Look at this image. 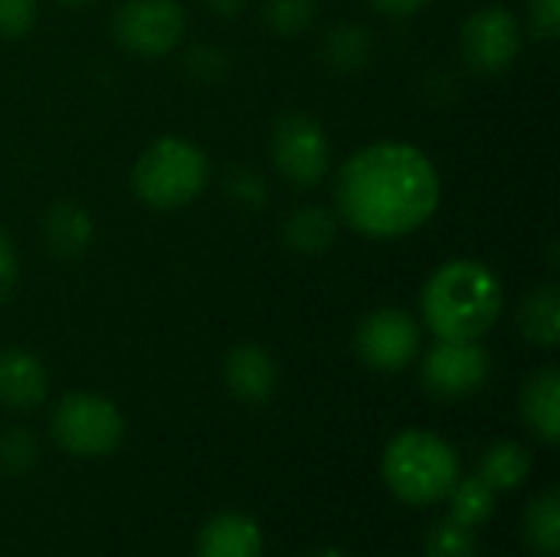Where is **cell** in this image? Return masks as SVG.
Listing matches in <instances>:
<instances>
[{"label": "cell", "mask_w": 560, "mask_h": 557, "mask_svg": "<svg viewBox=\"0 0 560 557\" xmlns=\"http://www.w3.org/2000/svg\"><path fill=\"white\" fill-rule=\"evenodd\" d=\"M440 207L433 161L404 141H377L351 154L338 177V210L364 236L394 240L420 230Z\"/></svg>", "instance_id": "6da1fadb"}, {"label": "cell", "mask_w": 560, "mask_h": 557, "mask_svg": "<svg viewBox=\"0 0 560 557\" xmlns=\"http://www.w3.org/2000/svg\"><path fill=\"white\" fill-rule=\"evenodd\" d=\"M420 312L440 341H479L502 315V282L479 259H450L427 279Z\"/></svg>", "instance_id": "7a4b0ae2"}, {"label": "cell", "mask_w": 560, "mask_h": 557, "mask_svg": "<svg viewBox=\"0 0 560 557\" xmlns=\"http://www.w3.org/2000/svg\"><path fill=\"white\" fill-rule=\"evenodd\" d=\"M384 479L397 499L433 506L459 483V456L430 430H404L384 450Z\"/></svg>", "instance_id": "3957f363"}, {"label": "cell", "mask_w": 560, "mask_h": 557, "mask_svg": "<svg viewBox=\"0 0 560 557\" xmlns=\"http://www.w3.org/2000/svg\"><path fill=\"white\" fill-rule=\"evenodd\" d=\"M207 158L187 138H158L135 164L131 187L135 194L158 210H174L190 204L207 187Z\"/></svg>", "instance_id": "277c9868"}, {"label": "cell", "mask_w": 560, "mask_h": 557, "mask_svg": "<svg viewBox=\"0 0 560 557\" xmlns=\"http://www.w3.org/2000/svg\"><path fill=\"white\" fill-rule=\"evenodd\" d=\"M52 437L72 456H108L125 440L121 410L98 394H66L52 410Z\"/></svg>", "instance_id": "5b68a950"}, {"label": "cell", "mask_w": 560, "mask_h": 557, "mask_svg": "<svg viewBox=\"0 0 560 557\" xmlns=\"http://www.w3.org/2000/svg\"><path fill=\"white\" fill-rule=\"evenodd\" d=\"M115 39L144 59L167 56L184 36V10L177 0H125L112 20Z\"/></svg>", "instance_id": "8992f818"}, {"label": "cell", "mask_w": 560, "mask_h": 557, "mask_svg": "<svg viewBox=\"0 0 560 557\" xmlns=\"http://www.w3.org/2000/svg\"><path fill=\"white\" fill-rule=\"evenodd\" d=\"M459 49L472 72L499 76L522 53V26H518L515 13L505 7H482L463 23Z\"/></svg>", "instance_id": "52a82bcc"}, {"label": "cell", "mask_w": 560, "mask_h": 557, "mask_svg": "<svg viewBox=\"0 0 560 557\" xmlns=\"http://www.w3.org/2000/svg\"><path fill=\"white\" fill-rule=\"evenodd\" d=\"M420 341H423L420 325L404 309L368 312L354 335V348H358L361 361L384 374L404 371L420 355Z\"/></svg>", "instance_id": "ba28073f"}, {"label": "cell", "mask_w": 560, "mask_h": 557, "mask_svg": "<svg viewBox=\"0 0 560 557\" xmlns=\"http://www.w3.org/2000/svg\"><path fill=\"white\" fill-rule=\"evenodd\" d=\"M328 135L308 115H285L272 131L276 171L295 187H315L328 171Z\"/></svg>", "instance_id": "9c48e42d"}, {"label": "cell", "mask_w": 560, "mask_h": 557, "mask_svg": "<svg viewBox=\"0 0 560 557\" xmlns=\"http://www.w3.org/2000/svg\"><path fill=\"white\" fill-rule=\"evenodd\" d=\"M423 387L443 401H459L476 394L489 374L492 358L479 341H436L423 358Z\"/></svg>", "instance_id": "30bf717a"}, {"label": "cell", "mask_w": 560, "mask_h": 557, "mask_svg": "<svg viewBox=\"0 0 560 557\" xmlns=\"http://www.w3.org/2000/svg\"><path fill=\"white\" fill-rule=\"evenodd\" d=\"M223 381L230 394L243 404H262L279 384V368L272 355L259 345H236L223 361Z\"/></svg>", "instance_id": "8fae6325"}, {"label": "cell", "mask_w": 560, "mask_h": 557, "mask_svg": "<svg viewBox=\"0 0 560 557\" xmlns=\"http://www.w3.org/2000/svg\"><path fill=\"white\" fill-rule=\"evenodd\" d=\"M49 387L46 368L36 355L23 348L0 351V404L13 410H30L43 404Z\"/></svg>", "instance_id": "7c38bea8"}, {"label": "cell", "mask_w": 560, "mask_h": 557, "mask_svg": "<svg viewBox=\"0 0 560 557\" xmlns=\"http://www.w3.org/2000/svg\"><path fill=\"white\" fill-rule=\"evenodd\" d=\"M197 557H262V532L243 512L213 515L197 538Z\"/></svg>", "instance_id": "4fadbf2b"}, {"label": "cell", "mask_w": 560, "mask_h": 557, "mask_svg": "<svg viewBox=\"0 0 560 557\" xmlns=\"http://www.w3.org/2000/svg\"><path fill=\"white\" fill-rule=\"evenodd\" d=\"M522 414L525 423L541 437L545 443L560 440V374L558 368H541L535 371L525 387H522Z\"/></svg>", "instance_id": "5bb4252c"}, {"label": "cell", "mask_w": 560, "mask_h": 557, "mask_svg": "<svg viewBox=\"0 0 560 557\" xmlns=\"http://www.w3.org/2000/svg\"><path fill=\"white\" fill-rule=\"evenodd\" d=\"M92 233H95V223H92L85 207H79V204H56V207L46 210L43 236H46V246L56 256H62V259L79 256L82 250H89Z\"/></svg>", "instance_id": "9a60e30c"}, {"label": "cell", "mask_w": 560, "mask_h": 557, "mask_svg": "<svg viewBox=\"0 0 560 557\" xmlns=\"http://www.w3.org/2000/svg\"><path fill=\"white\" fill-rule=\"evenodd\" d=\"M522 335L538 348H558L560 341V295L555 286H541L528 292L518 309Z\"/></svg>", "instance_id": "2e32d148"}, {"label": "cell", "mask_w": 560, "mask_h": 557, "mask_svg": "<svg viewBox=\"0 0 560 557\" xmlns=\"http://www.w3.org/2000/svg\"><path fill=\"white\" fill-rule=\"evenodd\" d=\"M489 489L495 492H509V489H518L528 476H532V453L522 446V443H495L486 450L482 463H479V473H476Z\"/></svg>", "instance_id": "e0dca14e"}, {"label": "cell", "mask_w": 560, "mask_h": 557, "mask_svg": "<svg viewBox=\"0 0 560 557\" xmlns=\"http://www.w3.org/2000/svg\"><path fill=\"white\" fill-rule=\"evenodd\" d=\"M282 236L295 253H322L335 243L338 223L325 207H299L285 217Z\"/></svg>", "instance_id": "ac0fdd59"}, {"label": "cell", "mask_w": 560, "mask_h": 557, "mask_svg": "<svg viewBox=\"0 0 560 557\" xmlns=\"http://www.w3.org/2000/svg\"><path fill=\"white\" fill-rule=\"evenodd\" d=\"M525 538L532 545V552L541 557L560 555V492L548 489L541 499H535L528 506L525 515Z\"/></svg>", "instance_id": "d6986e66"}, {"label": "cell", "mask_w": 560, "mask_h": 557, "mask_svg": "<svg viewBox=\"0 0 560 557\" xmlns=\"http://www.w3.org/2000/svg\"><path fill=\"white\" fill-rule=\"evenodd\" d=\"M450 499H453V515L450 519H456L466 529H476V525L489 522L492 512H495V489H489L479 476H469V479L456 483Z\"/></svg>", "instance_id": "ffe728a7"}, {"label": "cell", "mask_w": 560, "mask_h": 557, "mask_svg": "<svg viewBox=\"0 0 560 557\" xmlns=\"http://www.w3.org/2000/svg\"><path fill=\"white\" fill-rule=\"evenodd\" d=\"M371 53V39L364 33V26H338L328 39H325V56L341 66V69H358L368 62Z\"/></svg>", "instance_id": "44dd1931"}, {"label": "cell", "mask_w": 560, "mask_h": 557, "mask_svg": "<svg viewBox=\"0 0 560 557\" xmlns=\"http://www.w3.org/2000/svg\"><path fill=\"white\" fill-rule=\"evenodd\" d=\"M427 557H476L472 529L459 525L456 519L436 522L427 535Z\"/></svg>", "instance_id": "7402d4cb"}, {"label": "cell", "mask_w": 560, "mask_h": 557, "mask_svg": "<svg viewBox=\"0 0 560 557\" xmlns=\"http://www.w3.org/2000/svg\"><path fill=\"white\" fill-rule=\"evenodd\" d=\"M266 23L282 33V36H292V33H302L312 16H315V3L312 0H266Z\"/></svg>", "instance_id": "603a6c76"}, {"label": "cell", "mask_w": 560, "mask_h": 557, "mask_svg": "<svg viewBox=\"0 0 560 557\" xmlns=\"http://www.w3.org/2000/svg\"><path fill=\"white\" fill-rule=\"evenodd\" d=\"M36 23V0H0V39H20Z\"/></svg>", "instance_id": "cb8c5ba5"}, {"label": "cell", "mask_w": 560, "mask_h": 557, "mask_svg": "<svg viewBox=\"0 0 560 557\" xmlns=\"http://www.w3.org/2000/svg\"><path fill=\"white\" fill-rule=\"evenodd\" d=\"M36 456V446L30 440V433L23 430H10V433H0V469L3 473H20L33 463Z\"/></svg>", "instance_id": "d4e9b609"}, {"label": "cell", "mask_w": 560, "mask_h": 557, "mask_svg": "<svg viewBox=\"0 0 560 557\" xmlns=\"http://www.w3.org/2000/svg\"><path fill=\"white\" fill-rule=\"evenodd\" d=\"M528 16L538 39H555L560 33V0H528Z\"/></svg>", "instance_id": "484cf974"}, {"label": "cell", "mask_w": 560, "mask_h": 557, "mask_svg": "<svg viewBox=\"0 0 560 557\" xmlns=\"http://www.w3.org/2000/svg\"><path fill=\"white\" fill-rule=\"evenodd\" d=\"M16 272H20L16 250H13L10 236L0 230V299L13 292V286H16Z\"/></svg>", "instance_id": "4316f807"}, {"label": "cell", "mask_w": 560, "mask_h": 557, "mask_svg": "<svg viewBox=\"0 0 560 557\" xmlns=\"http://www.w3.org/2000/svg\"><path fill=\"white\" fill-rule=\"evenodd\" d=\"M374 3V10H381V13H387V16H413V13H420L430 0H371Z\"/></svg>", "instance_id": "83f0119b"}, {"label": "cell", "mask_w": 560, "mask_h": 557, "mask_svg": "<svg viewBox=\"0 0 560 557\" xmlns=\"http://www.w3.org/2000/svg\"><path fill=\"white\" fill-rule=\"evenodd\" d=\"M243 3H246V0H207V7H210L213 13H220V16H233V13H240V10H243Z\"/></svg>", "instance_id": "f1b7e54d"}, {"label": "cell", "mask_w": 560, "mask_h": 557, "mask_svg": "<svg viewBox=\"0 0 560 557\" xmlns=\"http://www.w3.org/2000/svg\"><path fill=\"white\" fill-rule=\"evenodd\" d=\"M62 7H85V3H92V0H59Z\"/></svg>", "instance_id": "f546056e"}, {"label": "cell", "mask_w": 560, "mask_h": 557, "mask_svg": "<svg viewBox=\"0 0 560 557\" xmlns=\"http://www.w3.org/2000/svg\"><path fill=\"white\" fill-rule=\"evenodd\" d=\"M312 557H348V555H341V552H318V555H312Z\"/></svg>", "instance_id": "4dcf8cb0"}]
</instances>
